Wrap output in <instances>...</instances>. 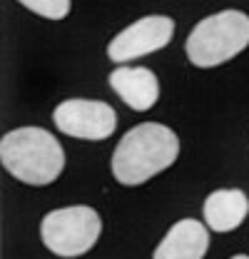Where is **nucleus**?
Masks as SVG:
<instances>
[{
  "label": "nucleus",
  "instance_id": "obj_1",
  "mask_svg": "<svg viewBox=\"0 0 249 259\" xmlns=\"http://www.w3.org/2000/svg\"><path fill=\"white\" fill-rule=\"evenodd\" d=\"M180 157V137L162 122H142L127 130L112 155V175L124 187H137L170 169Z\"/></svg>",
  "mask_w": 249,
  "mask_h": 259
},
{
  "label": "nucleus",
  "instance_id": "obj_2",
  "mask_svg": "<svg viewBox=\"0 0 249 259\" xmlns=\"http://www.w3.org/2000/svg\"><path fill=\"white\" fill-rule=\"evenodd\" d=\"M0 162L20 182L32 187L53 185L65 169V150L53 132L18 127L0 140Z\"/></svg>",
  "mask_w": 249,
  "mask_h": 259
},
{
  "label": "nucleus",
  "instance_id": "obj_3",
  "mask_svg": "<svg viewBox=\"0 0 249 259\" xmlns=\"http://www.w3.org/2000/svg\"><path fill=\"white\" fill-rule=\"evenodd\" d=\"M249 48V15L242 10H222L202 18L187 35L185 53L194 67L210 70L229 63Z\"/></svg>",
  "mask_w": 249,
  "mask_h": 259
},
{
  "label": "nucleus",
  "instance_id": "obj_4",
  "mask_svg": "<svg viewBox=\"0 0 249 259\" xmlns=\"http://www.w3.org/2000/svg\"><path fill=\"white\" fill-rule=\"evenodd\" d=\"M102 234V220L88 204L53 209L43 217V244L58 257H80L90 252Z\"/></svg>",
  "mask_w": 249,
  "mask_h": 259
},
{
  "label": "nucleus",
  "instance_id": "obj_5",
  "mask_svg": "<svg viewBox=\"0 0 249 259\" xmlns=\"http://www.w3.org/2000/svg\"><path fill=\"white\" fill-rule=\"evenodd\" d=\"M53 122L62 135L100 142L115 135L117 130V112L102 100H85L72 97L55 107Z\"/></svg>",
  "mask_w": 249,
  "mask_h": 259
},
{
  "label": "nucleus",
  "instance_id": "obj_6",
  "mask_svg": "<svg viewBox=\"0 0 249 259\" xmlns=\"http://www.w3.org/2000/svg\"><path fill=\"white\" fill-rule=\"evenodd\" d=\"M175 35V20L167 15H145L120 30L107 45V58L112 63L124 65L130 60L145 58L170 45Z\"/></svg>",
  "mask_w": 249,
  "mask_h": 259
},
{
  "label": "nucleus",
  "instance_id": "obj_7",
  "mask_svg": "<svg viewBox=\"0 0 249 259\" xmlns=\"http://www.w3.org/2000/svg\"><path fill=\"white\" fill-rule=\"evenodd\" d=\"M110 88L135 112L152 110L159 100V80L150 67H117L110 72Z\"/></svg>",
  "mask_w": 249,
  "mask_h": 259
},
{
  "label": "nucleus",
  "instance_id": "obj_8",
  "mask_svg": "<svg viewBox=\"0 0 249 259\" xmlns=\"http://www.w3.org/2000/svg\"><path fill=\"white\" fill-rule=\"evenodd\" d=\"M210 249V227L197 220H180L167 229L152 259H204Z\"/></svg>",
  "mask_w": 249,
  "mask_h": 259
},
{
  "label": "nucleus",
  "instance_id": "obj_9",
  "mask_svg": "<svg viewBox=\"0 0 249 259\" xmlns=\"http://www.w3.org/2000/svg\"><path fill=\"white\" fill-rule=\"evenodd\" d=\"M204 222L212 232H234L247 220L249 197L242 190H215L204 199Z\"/></svg>",
  "mask_w": 249,
  "mask_h": 259
},
{
  "label": "nucleus",
  "instance_id": "obj_10",
  "mask_svg": "<svg viewBox=\"0 0 249 259\" xmlns=\"http://www.w3.org/2000/svg\"><path fill=\"white\" fill-rule=\"evenodd\" d=\"M18 3L48 20H62L70 13V0H18Z\"/></svg>",
  "mask_w": 249,
  "mask_h": 259
},
{
  "label": "nucleus",
  "instance_id": "obj_11",
  "mask_svg": "<svg viewBox=\"0 0 249 259\" xmlns=\"http://www.w3.org/2000/svg\"><path fill=\"white\" fill-rule=\"evenodd\" d=\"M232 259H249V257H247V254H234Z\"/></svg>",
  "mask_w": 249,
  "mask_h": 259
}]
</instances>
